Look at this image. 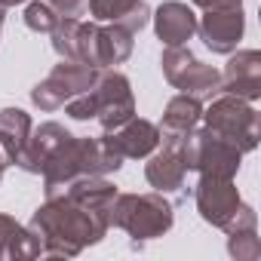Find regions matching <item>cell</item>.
Masks as SVG:
<instances>
[{"mask_svg":"<svg viewBox=\"0 0 261 261\" xmlns=\"http://www.w3.org/2000/svg\"><path fill=\"white\" fill-rule=\"evenodd\" d=\"M206 120V129L218 133L221 139L233 142L243 154L258 148V111L237 95H218L206 114H200Z\"/></svg>","mask_w":261,"mask_h":261,"instance_id":"4","label":"cell"},{"mask_svg":"<svg viewBox=\"0 0 261 261\" xmlns=\"http://www.w3.org/2000/svg\"><path fill=\"white\" fill-rule=\"evenodd\" d=\"M108 145L126 160H142V157H151L157 148H160V129L151 123V120H142V117H129L123 126L111 129V133H105Z\"/></svg>","mask_w":261,"mask_h":261,"instance_id":"11","label":"cell"},{"mask_svg":"<svg viewBox=\"0 0 261 261\" xmlns=\"http://www.w3.org/2000/svg\"><path fill=\"white\" fill-rule=\"evenodd\" d=\"M185 160H181V142H163L160 151L151 154L145 166V178L157 194H175L185 188Z\"/></svg>","mask_w":261,"mask_h":261,"instance_id":"14","label":"cell"},{"mask_svg":"<svg viewBox=\"0 0 261 261\" xmlns=\"http://www.w3.org/2000/svg\"><path fill=\"white\" fill-rule=\"evenodd\" d=\"M133 56V34L120 25H95V22H80L77 34V62L105 71L114 65H123Z\"/></svg>","mask_w":261,"mask_h":261,"instance_id":"5","label":"cell"},{"mask_svg":"<svg viewBox=\"0 0 261 261\" xmlns=\"http://www.w3.org/2000/svg\"><path fill=\"white\" fill-rule=\"evenodd\" d=\"M200 114H203V101L194 98V95H175L166 111H163V120H160V142H185L191 129H197L200 123Z\"/></svg>","mask_w":261,"mask_h":261,"instance_id":"16","label":"cell"},{"mask_svg":"<svg viewBox=\"0 0 261 261\" xmlns=\"http://www.w3.org/2000/svg\"><path fill=\"white\" fill-rule=\"evenodd\" d=\"M19 4H25V0H0V10H7V7H19Z\"/></svg>","mask_w":261,"mask_h":261,"instance_id":"27","label":"cell"},{"mask_svg":"<svg viewBox=\"0 0 261 261\" xmlns=\"http://www.w3.org/2000/svg\"><path fill=\"white\" fill-rule=\"evenodd\" d=\"M200 10H240L243 0H194Z\"/></svg>","mask_w":261,"mask_h":261,"instance_id":"26","label":"cell"},{"mask_svg":"<svg viewBox=\"0 0 261 261\" xmlns=\"http://www.w3.org/2000/svg\"><path fill=\"white\" fill-rule=\"evenodd\" d=\"M68 139H71V133H68L62 123H53V120L43 123V126H37V129H31L25 148H22L19 157H16V166H22L25 172L40 175L43 166H46V160H49Z\"/></svg>","mask_w":261,"mask_h":261,"instance_id":"13","label":"cell"},{"mask_svg":"<svg viewBox=\"0 0 261 261\" xmlns=\"http://www.w3.org/2000/svg\"><path fill=\"white\" fill-rule=\"evenodd\" d=\"M95 77H98L95 68H89V65H83V62H65V59H62V65H56V68L31 89V101H34L40 111H59V108H65L74 95L92 89Z\"/></svg>","mask_w":261,"mask_h":261,"instance_id":"7","label":"cell"},{"mask_svg":"<svg viewBox=\"0 0 261 261\" xmlns=\"http://www.w3.org/2000/svg\"><path fill=\"white\" fill-rule=\"evenodd\" d=\"M59 13L46 4V0H34V4L25 7V25L37 34H53V28L59 25Z\"/></svg>","mask_w":261,"mask_h":261,"instance_id":"20","label":"cell"},{"mask_svg":"<svg viewBox=\"0 0 261 261\" xmlns=\"http://www.w3.org/2000/svg\"><path fill=\"white\" fill-rule=\"evenodd\" d=\"M227 252H230L237 261H255V258L261 255V240L255 237V227H252V230H230Z\"/></svg>","mask_w":261,"mask_h":261,"instance_id":"22","label":"cell"},{"mask_svg":"<svg viewBox=\"0 0 261 261\" xmlns=\"http://www.w3.org/2000/svg\"><path fill=\"white\" fill-rule=\"evenodd\" d=\"M111 221L101 212H92L71 197H49L31 218V230L37 233L43 255L49 258H74L83 246L98 243L108 233Z\"/></svg>","mask_w":261,"mask_h":261,"instance_id":"1","label":"cell"},{"mask_svg":"<svg viewBox=\"0 0 261 261\" xmlns=\"http://www.w3.org/2000/svg\"><path fill=\"white\" fill-rule=\"evenodd\" d=\"M151 19H154L157 37L166 46H185L197 34V13L188 4H178V0H166V4H160Z\"/></svg>","mask_w":261,"mask_h":261,"instance_id":"15","label":"cell"},{"mask_svg":"<svg viewBox=\"0 0 261 261\" xmlns=\"http://www.w3.org/2000/svg\"><path fill=\"white\" fill-rule=\"evenodd\" d=\"M240 157L243 151L221 139L212 129H191L188 139L181 142V160L185 169H194L200 175H218V178H233L240 169Z\"/></svg>","mask_w":261,"mask_h":261,"instance_id":"3","label":"cell"},{"mask_svg":"<svg viewBox=\"0 0 261 261\" xmlns=\"http://www.w3.org/2000/svg\"><path fill=\"white\" fill-rule=\"evenodd\" d=\"M80 142V172L83 175H108L123 166V157L108 145L105 136L98 139H77Z\"/></svg>","mask_w":261,"mask_h":261,"instance_id":"19","label":"cell"},{"mask_svg":"<svg viewBox=\"0 0 261 261\" xmlns=\"http://www.w3.org/2000/svg\"><path fill=\"white\" fill-rule=\"evenodd\" d=\"M92 101H95V120L105 133L123 126L129 117H136V98L129 80L117 71H105L92 83Z\"/></svg>","mask_w":261,"mask_h":261,"instance_id":"8","label":"cell"},{"mask_svg":"<svg viewBox=\"0 0 261 261\" xmlns=\"http://www.w3.org/2000/svg\"><path fill=\"white\" fill-rule=\"evenodd\" d=\"M111 224L133 240H157L172 227V206L163 194H117L111 206Z\"/></svg>","mask_w":261,"mask_h":261,"instance_id":"2","label":"cell"},{"mask_svg":"<svg viewBox=\"0 0 261 261\" xmlns=\"http://www.w3.org/2000/svg\"><path fill=\"white\" fill-rule=\"evenodd\" d=\"M221 92L255 101L261 95V53L258 49H243L230 56V62L221 71Z\"/></svg>","mask_w":261,"mask_h":261,"instance_id":"12","label":"cell"},{"mask_svg":"<svg viewBox=\"0 0 261 261\" xmlns=\"http://www.w3.org/2000/svg\"><path fill=\"white\" fill-rule=\"evenodd\" d=\"M139 0H86V10L95 22H120Z\"/></svg>","mask_w":261,"mask_h":261,"instance_id":"21","label":"cell"},{"mask_svg":"<svg viewBox=\"0 0 261 261\" xmlns=\"http://www.w3.org/2000/svg\"><path fill=\"white\" fill-rule=\"evenodd\" d=\"M0 28H4V10H0Z\"/></svg>","mask_w":261,"mask_h":261,"instance_id":"29","label":"cell"},{"mask_svg":"<svg viewBox=\"0 0 261 261\" xmlns=\"http://www.w3.org/2000/svg\"><path fill=\"white\" fill-rule=\"evenodd\" d=\"M160 65H163L166 80L175 89H181L185 95H194V98L206 101V98L221 92V71H215L212 65H203L185 46H166L163 56H160Z\"/></svg>","mask_w":261,"mask_h":261,"instance_id":"6","label":"cell"},{"mask_svg":"<svg viewBox=\"0 0 261 261\" xmlns=\"http://www.w3.org/2000/svg\"><path fill=\"white\" fill-rule=\"evenodd\" d=\"M4 172H7V166H0V181H4Z\"/></svg>","mask_w":261,"mask_h":261,"instance_id":"28","label":"cell"},{"mask_svg":"<svg viewBox=\"0 0 261 261\" xmlns=\"http://www.w3.org/2000/svg\"><path fill=\"white\" fill-rule=\"evenodd\" d=\"M65 111H68L71 120H95V101H92V92L86 89V92L74 95V98L65 105Z\"/></svg>","mask_w":261,"mask_h":261,"instance_id":"24","label":"cell"},{"mask_svg":"<svg viewBox=\"0 0 261 261\" xmlns=\"http://www.w3.org/2000/svg\"><path fill=\"white\" fill-rule=\"evenodd\" d=\"M243 10H206V16L197 19V34L212 53L230 56L243 37Z\"/></svg>","mask_w":261,"mask_h":261,"instance_id":"10","label":"cell"},{"mask_svg":"<svg viewBox=\"0 0 261 261\" xmlns=\"http://www.w3.org/2000/svg\"><path fill=\"white\" fill-rule=\"evenodd\" d=\"M31 117L22 108H4L0 111V166H16L19 151L25 148L31 136Z\"/></svg>","mask_w":261,"mask_h":261,"instance_id":"17","label":"cell"},{"mask_svg":"<svg viewBox=\"0 0 261 261\" xmlns=\"http://www.w3.org/2000/svg\"><path fill=\"white\" fill-rule=\"evenodd\" d=\"M151 22V7L145 4V0H139V4L133 7V10H129L120 22H114V25H120V28H126L129 34H136V31H142L145 25Z\"/></svg>","mask_w":261,"mask_h":261,"instance_id":"23","label":"cell"},{"mask_svg":"<svg viewBox=\"0 0 261 261\" xmlns=\"http://www.w3.org/2000/svg\"><path fill=\"white\" fill-rule=\"evenodd\" d=\"M46 4H49L59 16H65V19H77V16H83V10H86V0H46Z\"/></svg>","mask_w":261,"mask_h":261,"instance_id":"25","label":"cell"},{"mask_svg":"<svg viewBox=\"0 0 261 261\" xmlns=\"http://www.w3.org/2000/svg\"><path fill=\"white\" fill-rule=\"evenodd\" d=\"M43 246L31 227H22L16 218L0 215V258H37Z\"/></svg>","mask_w":261,"mask_h":261,"instance_id":"18","label":"cell"},{"mask_svg":"<svg viewBox=\"0 0 261 261\" xmlns=\"http://www.w3.org/2000/svg\"><path fill=\"white\" fill-rule=\"evenodd\" d=\"M194 200H197L200 218L215 227H227V221L237 215V209L243 203L233 178H218V175H200Z\"/></svg>","mask_w":261,"mask_h":261,"instance_id":"9","label":"cell"}]
</instances>
